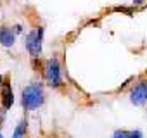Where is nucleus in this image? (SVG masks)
<instances>
[{
  "label": "nucleus",
  "mask_w": 147,
  "mask_h": 138,
  "mask_svg": "<svg viewBox=\"0 0 147 138\" xmlns=\"http://www.w3.org/2000/svg\"><path fill=\"white\" fill-rule=\"evenodd\" d=\"M42 43H43V28H35L26 35V50L33 57H38L42 54Z\"/></svg>",
  "instance_id": "obj_2"
},
{
  "label": "nucleus",
  "mask_w": 147,
  "mask_h": 138,
  "mask_svg": "<svg viewBox=\"0 0 147 138\" xmlns=\"http://www.w3.org/2000/svg\"><path fill=\"white\" fill-rule=\"evenodd\" d=\"M128 138H144V135H142L140 129H135V131H130V136Z\"/></svg>",
  "instance_id": "obj_9"
},
{
  "label": "nucleus",
  "mask_w": 147,
  "mask_h": 138,
  "mask_svg": "<svg viewBox=\"0 0 147 138\" xmlns=\"http://www.w3.org/2000/svg\"><path fill=\"white\" fill-rule=\"evenodd\" d=\"M0 85H4V81H2V76H0Z\"/></svg>",
  "instance_id": "obj_12"
},
{
  "label": "nucleus",
  "mask_w": 147,
  "mask_h": 138,
  "mask_svg": "<svg viewBox=\"0 0 147 138\" xmlns=\"http://www.w3.org/2000/svg\"><path fill=\"white\" fill-rule=\"evenodd\" d=\"M45 74L49 80V85L52 86H59L62 83V73H61V64L55 57H52L47 62V69H45Z\"/></svg>",
  "instance_id": "obj_3"
},
{
  "label": "nucleus",
  "mask_w": 147,
  "mask_h": 138,
  "mask_svg": "<svg viewBox=\"0 0 147 138\" xmlns=\"http://www.w3.org/2000/svg\"><path fill=\"white\" fill-rule=\"evenodd\" d=\"M16 42V31L12 28L2 26L0 28V45L2 47H12Z\"/></svg>",
  "instance_id": "obj_5"
},
{
  "label": "nucleus",
  "mask_w": 147,
  "mask_h": 138,
  "mask_svg": "<svg viewBox=\"0 0 147 138\" xmlns=\"http://www.w3.org/2000/svg\"><path fill=\"white\" fill-rule=\"evenodd\" d=\"M21 100H23V107L26 111H35L38 109L43 100H45V95H43V88L40 83H31L28 86L23 88V95H21Z\"/></svg>",
  "instance_id": "obj_1"
},
{
  "label": "nucleus",
  "mask_w": 147,
  "mask_h": 138,
  "mask_svg": "<svg viewBox=\"0 0 147 138\" xmlns=\"http://www.w3.org/2000/svg\"><path fill=\"white\" fill-rule=\"evenodd\" d=\"M133 2H135V4H142V2H144V0H133Z\"/></svg>",
  "instance_id": "obj_11"
},
{
  "label": "nucleus",
  "mask_w": 147,
  "mask_h": 138,
  "mask_svg": "<svg viewBox=\"0 0 147 138\" xmlns=\"http://www.w3.org/2000/svg\"><path fill=\"white\" fill-rule=\"evenodd\" d=\"M0 97H2V105H4V109H11V107L14 105V92H12L11 85H7V83L2 85Z\"/></svg>",
  "instance_id": "obj_6"
},
{
  "label": "nucleus",
  "mask_w": 147,
  "mask_h": 138,
  "mask_svg": "<svg viewBox=\"0 0 147 138\" xmlns=\"http://www.w3.org/2000/svg\"><path fill=\"white\" fill-rule=\"evenodd\" d=\"M128 136H130V133L125 131V129H118V131L113 135V138H128Z\"/></svg>",
  "instance_id": "obj_8"
},
{
  "label": "nucleus",
  "mask_w": 147,
  "mask_h": 138,
  "mask_svg": "<svg viewBox=\"0 0 147 138\" xmlns=\"http://www.w3.org/2000/svg\"><path fill=\"white\" fill-rule=\"evenodd\" d=\"M26 119H23V121H19L18 123V126L14 128V133H12V138H24V135H26Z\"/></svg>",
  "instance_id": "obj_7"
},
{
  "label": "nucleus",
  "mask_w": 147,
  "mask_h": 138,
  "mask_svg": "<svg viewBox=\"0 0 147 138\" xmlns=\"http://www.w3.org/2000/svg\"><path fill=\"white\" fill-rule=\"evenodd\" d=\"M0 138H4V135H2V133H0Z\"/></svg>",
  "instance_id": "obj_13"
},
{
  "label": "nucleus",
  "mask_w": 147,
  "mask_h": 138,
  "mask_svg": "<svg viewBox=\"0 0 147 138\" xmlns=\"http://www.w3.org/2000/svg\"><path fill=\"white\" fill-rule=\"evenodd\" d=\"M130 102L133 105H142L147 102V81L135 85L130 92Z\"/></svg>",
  "instance_id": "obj_4"
},
{
  "label": "nucleus",
  "mask_w": 147,
  "mask_h": 138,
  "mask_svg": "<svg viewBox=\"0 0 147 138\" xmlns=\"http://www.w3.org/2000/svg\"><path fill=\"white\" fill-rule=\"evenodd\" d=\"M2 119H4V111L0 109V123H2Z\"/></svg>",
  "instance_id": "obj_10"
}]
</instances>
